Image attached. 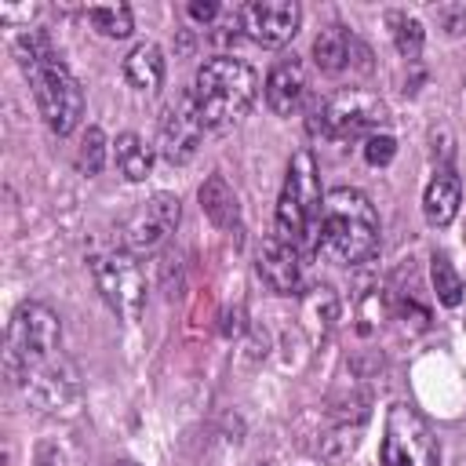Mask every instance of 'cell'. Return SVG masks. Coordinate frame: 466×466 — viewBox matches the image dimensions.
I'll use <instances>...</instances> for the list:
<instances>
[{
	"label": "cell",
	"instance_id": "16",
	"mask_svg": "<svg viewBox=\"0 0 466 466\" xmlns=\"http://www.w3.org/2000/svg\"><path fill=\"white\" fill-rule=\"evenodd\" d=\"M201 208L222 229L241 222V201H237V194H233V186L222 179V175H208V179H204V186H201Z\"/></svg>",
	"mask_w": 466,
	"mask_h": 466
},
{
	"label": "cell",
	"instance_id": "13",
	"mask_svg": "<svg viewBox=\"0 0 466 466\" xmlns=\"http://www.w3.org/2000/svg\"><path fill=\"white\" fill-rule=\"evenodd\" d=\"M259 277L277 291V296H291L303 284V263H299V248L288 245L280 237H263L259 245Z\"/></svg>",
	"mask_w": 466,
	"mask_h": 466
},
{
	"label": "cell",
	"instance_id": "10",
	"mask_svg": "<svg viewBox=\"0 0 466 466\" xmlns=\"http://www.w3.org/2000/svg\"><path fill=\"white\" fill-rule=\"evenodd\" d=\"M204 116L197 109L194 91H183L168 102V109L160 113V132H157V150L168 164L183 168L197 157L201 142H204Z\"/></svg>",
	"mask_w": 466,
	"mask_h": 466
},
{
	"label": "cell",
	"instance_id": "22",
	"mask_svg": "<svg viewBox=\"0 0 466 466\" xmlns=\"http://www.w3.org/2000/svg\"><path fill=\"white\" fill-rule=\"evenodd\" d=\"M88 19H91V26H95L102 37H113V40H125V37H132V30H135V19H132V8H128V4H102V8H91Z\"/></svg>",
	"mask_w": 466,
	"mask_h": 466
},
{
	"label": "cell",
	"instance_id": "4",
	"mask_svg": "<svg viewBox=\"0 0 466 466\" xmlns=\"http://www.w3.org/2000/svg\"><path fill=\"white\" fill-rule=\"evenodd\" d=\"M321 179H317V160L314 153H296L288 164L284 186L277 197V215H273V237L288 245H303L314 222L321 219Z\"/></svg>",
	"mask_w": 466,
	"mask_h": 466
},
{
	"label": "cell",
	"instance_id": "20",
	"mask_svg": "<svg viewBox=\"0 0 466 466\" xmlns=\"http://www.w3.org/2000/svg\"><path fill=\"white\" fill-rule=\"evenodd\" d=\"M386 22H390V33H393V44H397L401 58H419L423 40H427L423 22H419V19H412V15H401V12H390V15H386Z\"/></svg>",
	"mask_w": 466,
	"mask_h": 466
},
{
	"label": "cell",
	"instance_id": "23",
	"mask_svg": "<svg viewBox=\"0 0 466 466\" xmlns=\"http://www.w3.org/2000/svg\"><path fill=\"white\" fill-rule=\"evenodd\" d=\"M434 296L441 306H459L462 303V277L455 273V266L448 263V255H434Z\"/></svg>",
	"mask_w": 466,
	"mask_h": 466
},
{
	"label": "cell",
	"instance_id": "5",
	"mask_svg": "<svg viewBox=\"0 0 466 466\" xmlns=\"http://www.w3.org/2000/svg\"><path fill=\"white\" fill-rule=\"evenodd\" d=\"M390 121V109L379 95L361 88H342L328 102L314 106L310 113V135L328 142H354L361 135H379V128Z\"/></svg>",
	"mask_w": 466,
	"mask_h": 466
},
{
	"label": "cell",
	"instance_id": "9",
	"mask_svg": "<svg viewBox=\"0 0 466 466\" xmlns=\"http://www.w3.org/2000/svg\"><path fill=\"white\" fill-rule=\"evenodd\" d=\"M383 466H441L437 437L416 408L390 404L383 427Z\"/></svg>",
	"mask_w": 466,
	"mask_h": 466
},
{
	"label": "cell",
	"instance_id": "27",
	"mask_svg": "<svg viewBox=\"0 0 466 466\" xmlns=\"http://www.w3.org/2000/svg\"><path fill=\"white\" fill-rule=\"evenodd\" d=\"M190 19L194 22H211L215 15H219V4H215V0H190Z\"/></svg>",
	"mask_w": 466,
	"mask_h": 466
},
{
	"label": "cell",
	"instance_id": "1",
	"mask_svg": "<svg viewBox=\"0 0 466 466\" xmlns=\"http://www.w3.org/2000/svg\"><path fill=\"white\" fill-rule=\"evenodd\" d=\"M15 58L33 88L44 125L55 135H70L84 116V91H81V81L73 77V70L58 58V51L51 47V40L40 30H30L15 40Z\"/></svg>",
	"mask_w": 466,
	"mask_h": 466
},
{
	"label": "cell",
	"instance_id": "17",
	"mask_svg": "<svg viewBox=\"0 0 466 466\" xmlns=\"http://www.w3.org/2000/svg\"><path fill=\"white\" fill-rule=\"evenodd\" d=\"M125 81L135 88V91H157L160 81H164V51L157 44H139L128 58H125Z\"/></svg>",
	"mask_w": 466,
	"mask_h": 466
},
{
	"label": "cell",
	"instance_id": "12",
	"mask_svg": "<svg viewBox=\"0 0 466 466\" xmlns=\"http://www.w3.org/2000/svg\"><path fill=\"white\" fill-rule=\"evenodd\" d=\"M303 26V8L296 0H252L241 8V30L263 44V47H280Z\"/></svg>",
	"mask_w": 466,
	"mask_h": 466
},
{
	"label": "cell",
	"instance_id": "11",
	"mask_svg": "<svg viewBox=\"0 0 466 466\" xmlns=\"http://www.w3.org/2000/svg\"><path fill=\"white\" fill-rule=\"evenodd\" d=\"M183 219V204L175 194H153L146 204H139L132 211V219L125 222V245L132 255H146L157 252Z\"/></svg>",
	"mask_w": 466,
	"mask_h": 466
},
{
	"label": "cell",
	"instance_id": "14",
	"mask_svg": "<svg viewBox=\"0 0 466 466\" xmlns=\"http://www.w3.org/2000/svg\"><path fill=\"white\" fill-rule=\"evenodd\" d=\"M266 106L277 113V116H291L299 109L303 95H306V70L296 55L291 58H280V63L266 73Z\"/></svg>",
	"mask_w": 466,
	"mask_h": 466
},
{
	"label": "cell",
	"instance_id": "28",
	"mask_svg": "<svg viewBox=\"0 0 466 466\" xmlns=\"http://www.w3.org/2000/svg\"><path fill=\"white\" fill-rule=\"evenodd\" d=\"M116 466H135V462H116Z\"/></svg>",
	"mask_w": 466,
	"mask_h": 466
},
{
	"label": "cell",
	"instance_id": "15",
	"mask_svg": "<svg viewBox=\"0 0 466 466\" xmlns=\"http://www.w3.org/2000/svg\"><path fill=\"white\" fill-rule=\"evenodd\" d=\"M459 204H462V183L455 171H437L427 194H423V215L430 226H452L455 215H459Z\"/></svg>",
	"mask_w": 466,
	"mask_h": 466
},
{
	"label": "cell",
	"instance_id": "19",
	"mask_svg": "<svg viewBox=\"0 0 466 466\" xmlns=\"http://www.w3.org/2000/svg\"><path fill=\"white\" fill-rule=\"evenodd\" d=\"M354 58V37H350L342 26H328L321 30V37L314 40V63L324 73H342Z\"/></svg>",
	"mask_w": 466,
	"mask_h": 466
},
{
	"label": "cell",
	"instance_id": "8",
	"mask_svg": "<svg viewBox=\"0 0 466 466\" xmlns=\"http://www.w3.org/2000/svg\"><path fill=\"white\" fill-rule=\"evenodd\" d=\"M91 277L102 291V299L109 303V310L121 321H139L146 310V273L135 263L132 252H95L88 259Z\"/></svg>",
	"mask_w": 466,
	"mask_h": 466
},
{
	"label": "cell",
	"instance_id": "6",
	"mask_svg": "<svg viewBox=\"0 0 466 466\" xmlns=\"http://www.w3.org/2000/svg\"><path fill=\"white\" fill-rule=\"evenodd\" d=\"M63 342V321L44 303H22L8 324V342H4V375L15 379L26 368H37L58 354Z\"/></svg>",
	"mask_w": 466,
	"mask_h": 466
},
{
	"label": "cell",
	"instance_id": "25",
	"mask_svg": "<svg viewBox=\"0 0 466 466\" xmlns=\"http://www.w3.org/2000/svg\"><path fill=\"white\" fill-rule=\"evenodd\" d=\"M393 157H397V142L390 135H368L365 139V160L372 168H386Z\"/></svg>",
	"mask_w": 466,
	"mask_h": 466
},
{
	"label": "cell",
	"instance_id": "18",
	"mask_svg": "<svg viewBox=\"0 0 466 466\" xmlns=\"http://www.w3.org/2000/svg\"><path fill=\"white\" fill-rule=\"evenodd\" d=\"M113 160H116V168H121V175H125L128 183H142L146 175L153 171V150H150L146 139L135 135V132L116 135V142H113Z\"/></svg>",
	"mask_w": 466,
	"mask_h": 466
},
{
	"label": "cell",
	"instance_id": "21",
	"mask_svg": "<svg viewBox=\"0 0 466 466\" xmlns=\"http://www.w3.org/2000/svg\"><path fill=\"white\" fill-rule=\"evenodd\" d=\"M303 317H306V324H310L317 335H324V332L335 324V317H339L335 291H332V288H314L310 296L303 299Z\"/></svg>",
	"mask_w": 466,
	"mask_h": 466
},
{
	"label": "cell",
	"instance_id": "7",
	"mask_svg": "<svg viewBox=\"0 0 466 466\" xmlns=\"http://www.w3.org/2000/svg\"><path fill=\"white\" fill-rule=\"evenodd\" d=\"M8 383L30 408L47 412V416H70L81 404V372L63 354H55L51 361H44L37 368H26L22 375H15Z\"/></svg>",
	"mask_w": 466,
	"mask_h": 466
},
{
	"label": "cell",
	"instance_id": "3",
	"mask_svg": "<svg viewBox=\"0 0 466 466\" xmlns=\"http://www.w3.org/2000/svg\"><path fill=\"white\" fill-rule=\"evenodd\" d=\"M255 95H259V73L245 58L215 55L197 70L194 99H197V109L204 116L208 132H226L237 125L241 116H248Z\"/></svg>",
	"mask_w": 466,
	"mask_h": 466
},
{
	"label": "cell",
	"instance_id": "2",
	"mask_svg": "<svg viewBox=\"0 0 466 466\" xmlns=\"http://www.w3.org/2000/svg\"><path fill=\"white\" fill-rule=\"evenodd\" d=\"M379 248V215L368 194L335 186L324 194L317 219V255L335 266H361Z\"/></svg>",
	"mask_w": 466,
	"mask_h": 466
},
{
	"label": "cell",
	"instance_id": "24",
	"mask_svg": "<svg viewBox=\"0 0 466 466\" xmlns=\"http://www.w3.org/2000/svg\"><path fill=\"white\" fill-rule=\"evenodd\" d=\"M77 168L84 175H99L106 168V135L102 128H88L81 146H77Z\"/></svg>",
	"mask_w": 466,
	"mask_h": 466
},
{
	"label": "cell",
	"instance_id": "26",
	"mask_svg": "<svg viewBox=\"0 0 466 466\" xmlns=\"http://www.w3.org/2000/svg\"><path fill=\"white\" fill-rule=\"evenodd\" d=\"M434 19L448 37L466 33V4H441V8H434Z\"/></svg>",
	"mask_w": 466,
	"mask_h": 466
}]
</instances>
